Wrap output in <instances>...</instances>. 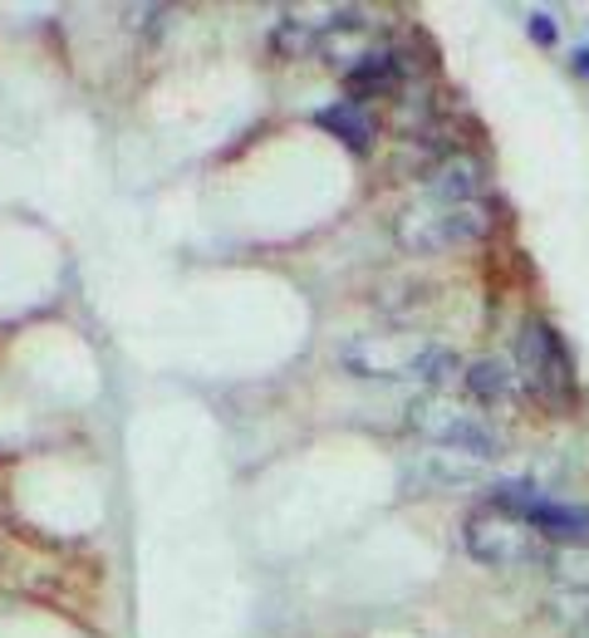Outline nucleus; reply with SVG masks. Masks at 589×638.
Segmentation results:
<instances>
[{"label": "nucleus", "instance_id": "nucleus-1", "mask_svg": "<svg viewBox=\"0 0 589 638\" xmlns=\"http://www.w3.org/2000/svg\"><path fill=\"white\" fill-rule=\"evenodd\" d=\"M491 232V206L487 202H413L393 222V236L408 256H447Z\"/></svg>", "mask_w": 589, "mask_h": 638}, {"label": "nucleus", "instance_id": "nucleus-2", "mask_svg": "<svg viewBox=\"0 0 589 638\" xmlns=\"http://www.w3.org/2000/svg\"><path fill=\"white\" fill-rule=\"evenodd\" d=\"M408 423H413V433H423L433 447H442V452L471 457V462H481V467L497 462V457L507 452V437H501L487 417L467 413V407H452L442 399H418L408 407Z\"/></svg>", "mask_w": 589, "mask_h": 638}, {"label": "nucleus", "instance_id": "nucleus-3", "mask_svg": "<svg viewBox=\"0 0 589 638\" xmlns=\"http://www.w3.org/2000/svg\"><path fill=\"white\" fill-rule=\"evenodd\" d=\"M515 363H521V383L535 393L541 403L560 407L575 393V363L565 339L551 329L545 320H525L521 334H515Z\"/></svg>", "mask_w": 589, "mask_h": 638}, {"label": "nucleus", "instance_id": "nucleus-4", "mask_svg": "<svg viewBox=\"0 0 589 638\" xmlns=\"http://www.w3.org/2000/svg\"><path fill=\"white\" fill-rule=\"evenodd\" d=\"M462 546L477 564H491V570H515V564H535L545 560V540L525 526L521 516H507V511L487 506L471 511L467 526H462Z\"/></svg>", "mask_w": 589, "mask_h": 638}, {"label": "nucleus", "instance_id": "nucleus-5", "mask_svg": "<svg viewBox=\"0 0 589 638\" xmlns=\"http://www.w3.org/2000/svg\"><path fill=\"white\" fill-rule=\"evenodd\" d=\"M340 359H344V369H354L359 379H374V383H408V379L423 383L433 344H423V339H354Z\"/></svg>", "mask_w": 589, "mask_h": 638}, {"label": "nucleus", "instance_id": "nucleus-6", "mask_svg": "<svg viewBox=\"0 0 589 638\" xmlns=\"http://www.w3.org/2000/svg\"><path fill=\"white\" fill-rule=\"evenodd\" d=\"M481 187H487V163L471 158V153H447L437 167H427L423 177V202H481Z\"/></svg>", "mask_w": 589, "mask_h": 638}, {"label": "nucleus", "instance_id": "nucleus-7", "mask_svg": "<svg viewBox=\"0 0 589 638\" xmlns=\"http://www.w3.org/2000/svg\"><path fill=\"white\" fill-rule=\"evenodd\" d=\"M521 521L545 540V546H589V506H570V501L541 496Z\"/></svg>", "mask_w": 589, "mask_h": 638}, {"label": "nucleus", "instance_id": "nucleus-8", "mask_svg": "<svg viewBox=\"0 0 589 638\" xmlns=\"http://www.w3.org/2000/svg\"><path fill=\"white\" fill-rule=\"evenodd\" d=\"M408 75H413V65H408V55H403V49L378 45V49L364 59L359 69H349V75H344V83H349V93H354V99H378V93L403 89V79H408Z\"/></svg>", "mask_w": 589, "mask_h": 638}, {"label": "nucleus", "instance_id": "nucleus-9", "mask_svg": "<svg viewBox=\"0 0 589 638\" xmlns=\"http://www.w3.org/2000/svg\"><path fill=\"white\" fill-rule=\"evenodd\" d=\"M378 49V40H374V30L364 25V20H344V25H324V35H320V49L314 55L324 59L330 69H340V75H349V69H359L368 55Z\"/></svg>", "mask_w": 589, "mask_h": 638}, {"label": "nucleus", "instance_id": "nucleus-10", "mask_svg": "<svg viewBox=\"0 0 589 638\" xmlns=\"http://www.w3.org/2000/svg\"><path fill=\"white\" fill-rule=\"evenodd\" d=\"M314 123H320L324 133H334V138H340L344 148H354V153H368V148H374V113H368L359 99L324 103V109L314 113Z\"/></svg>", "mask_w": 589, "mask_h": 638}, {"label": "nucleus", "instance_id": "nucleus-11", "mask_svg": "<svg viewBox=\"0 0 589 638\" xmlns=\"http://www.w3.org/2000/svg\"><path fill=\"white\" fill-rule=\"evenodd\" d=\"M462 389L477 403H507L511 399V369L501 359H471L462 363Z\"/></svg>", "mask_w": 589, "mask_h": 638}, {"label": "nucleus", "instance_id": "nucleus-12", "mask_svg": "<svg viewBox=\"0 0 589 638\" xmlns=\"http://www.w3.org/2000/svg\"><path fill=\"white\" fill-rule=\"evenodd\" d=\"M427 462V486L433 491H452V486H477L481 472L487 467L481 462H471V457H457V452H433V457H423Z\"/></svg>", "mask_w": 589, "mask_h": 638}, {"label": "nucleus", "instance_id": "nucleus-13", "mask_svg": "<svg viewBox=\"0 0 589 638\" xmlns=\"http://www.w3.org/2000/svg\"><path fill=\"white\" fill-rule=\"evenodd\" d=\"M545 570L555 574V584L570 594H589V546H555L545 556Z\"/></svg>", "mask_w": 589, "mask_h": 638}, {"label": "nucleus", "instance_id": "nucleus-14", "mask_svg": "<svg viewBox=\"0 0 589 638\" xmlns=\"http://www.w3.org/2000/svg\"><path fill=\"white\" fill-rule=\"evenodd\" d=\"M324 25H304V20H280L276 35H270V49L276 55H314L320 49Z\"/></svg>", "mask_w": 589, "mask_h": 638}, {"label": "nucleus", "instance_id": "nucleus-15", "mask_svg": "<svg viewBox=\"0 0 589 638\" xmlns=\"http://www.w3.org/2000/svg\"><path fill=\"white\" fill-rule=\"evenodd\" d=\"M462 373V359H457V349H447V344H433V359H427V369H423V383L427 389H447L452 379Z\"/></svg>", "mask_w": 589, "mask_h": 638}, {"label": "nucleus", "instance_id": "nucleus-16", "mask_svg": "<svg viewBox=\"0 0 589 638\" xmlns=\"http://www.w3.org/2000/svg\"><path fill=\"white\" fill-rule=\"evenodd\" d=\"M551 609H555V619H565V624H585V629H589V594H570V590H565V594H555Z\"/></svg>", "mask_w": 589, "mask_h": 638}, {"label": "nucleus", "instance_id": "nucleus-17", "mask_svg": "<svg viewBox=\"0 0 589 638\" xmlns=\"http://www.w3.org/2000/svg\"><path fill=\"white\" fill-rule=\"evenodd\" d=\"M525 35H531L541 49H551L555 40H560V30H555V20L545 15V10H531V15H525Z\"/></svg>", "mask_w": 589, "mask_h": 638}, {"label": "nucleus", "instance_id": "nucleus-18", "mask_svg": "<svg viewBox=\"0 0 589 638\" xmlns=\"http://www.w3.org/2000/svg\"><path fill=\"white\" fill-rule=\"evenodd\" d=\"M570 65L580 69V75L589 79V45H580V49H570Z\"/></svg>", "mask_w": 589, "mask_h": 638}, {"label": "nucleus", "instance_id": "nucleus-19", "mask_svg": "<svg viewBox=\"0 0 589 638\" xmlns=\"http://www.w3.org/2000/svg\"><path fill=\"white\" fill-rule=\"evenodd\" d=\"M575 638H589V629H580V634H575Z\"/></svg>", "mask_w": 589, "mask_h": 638}]
</instances>
